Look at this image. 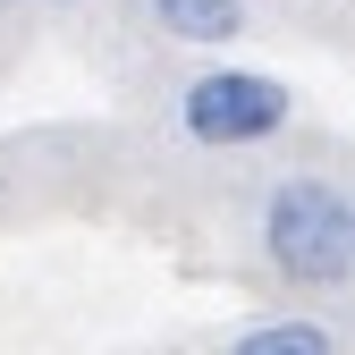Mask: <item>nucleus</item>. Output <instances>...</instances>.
Returning a JSON list of instances; mask_svg holds the SVG:
<instances>
[{"label": "nucleus", "mask_w": 355, "mask_h": 355, "mask_svg": "<svg viewBox=\"0 0 355 355\" xmlns=\"http://www.w3.org/2000/svg\"><path fill=\"white\" fill-rule=\"evenodd\" d=\"M262 254L296 288H347L355 279V211L338 178H288L262 203Z\"/></svg>", "instance_id": "1"}, {"label": "nucleus", "mask_w": 355, "mask_h": 355, "mask_svg": "<svg viewBox=\"0 0 355 355\" xmlns=\"http://www.w3.org/2000/svg\"><path fill=\"white\" fill-rule=\"evenodd\" d=\"M288 85L279 76H254V68H203L187 94H178V119H187V136L195 144H262V136H279L288 127Z\"/></svg>", "instance_id": "2"}, {"label": "nucleus", "mask_w": 355, "mask_h": 355, "mask_svg": "<svg viewBox=\"0 0 355 355\" xmlns=\"http://www.w3.org/2000/svg\"><path fill=\"white\" fill-rule=\"evenodd\" d=\"M153 17L178 42H237L245 34V0H153Z\"/></svg>", "instance_id": "3"}, {"label": "nucleus", "mask_w": 355, "mask_h": 355, "mask_svg": "<svg viewBox=\"0 0 355 355\" xmlns=\"http://www.w3.org/2000/svg\"><path fill=\"white\" fill-rule=\"evenodd\" d=\"M229 355H338V347H330L322 322H262V330H245Z\"/></svg>", "instance_id": "4"}, {"label": "nucleus", "mask_w": 355, "mask_h": 355, "mask_svg": "<svg viewBox=\"0 0 355 355\" xmlns=\"http://www.w3.org/2000/svg\"><path fill=\"white\" fill-rule=\"evenodd\" d=\"M0 9H9V0H0Z\"/></svg>", "instance_id": "5"}]
</instances>
